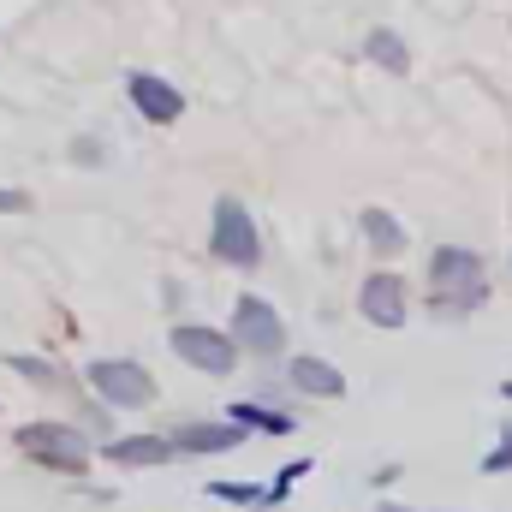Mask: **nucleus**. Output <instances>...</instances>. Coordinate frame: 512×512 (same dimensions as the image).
I'll return each instance as SVG.
<instances>
[{
	"mask_svg": "<svg viewBox=\"0 0 512 512\" xmlns=\"http://www.w3.org/2000/svg\"><path fill=\"white\" fill-rule=\"evenodd\" d=\"M12 447H18L30 465L54 471V477H84V471H90V441H84V429H78V423H60V417L18 423V429H12Z\"/></svg>",
	"mask_w": 512,
	"mask_h": 512,
	"instance_id": "obj_1",
	"label": "nucleus"
},
{
	"mask_svg": "<svg viewBox=\"0 0 512 512\" xmlns=\"http://www.w3.org/2000/svg\"><path fill=\"white\" fill-rule=\"evenodd\" d=\"M209 256H221L227 268H256L262 262V227L239 197H215L209 209Z\"/></svg>",
	"mask_w": 512,
	"mask_h": 512,
	"instance_id": "obj_2",
	"label": "nucleus"
},
{
	"mask_svg": "<svg viewBox=\"0 0 512 512\" xmlns=\"http://www.w3.org/2000/svg\"><path fill=\"white\" fill-rule=\"evenodd\" d=\"M84 382H90V393H96L102 405H114V411H143V405H155V376H149L137 358H90V364H84Z\"/></svg>",
	"mask_w": 512,
	"mask_h": 512,
	"instance_id": "obj_3",
	"label": "nucleus"
},
{
	"mask_svg": "<svg viewBox=\"0 0 512 512\" xmlns=\"http://www.w3.org/2000/svg\"><path fill=\"white\" fill-rule=\"evenodd\" d=\"M167 352L179 358V364H191V370H203V376H233L239 370V340L233 334H221V328H209V322H179L173 334H167Z\"/></svg>",
	"mask_w": 512,
	"mask_h": 512,
	"instance_id": "obj_4",
	"label": "nucleus"
},
{
	"mask_svg": "<svg viewBox=\"0 0 512 512\" xmlns=\"http://www.w3.org/2000/svg\"><path fill=\"white\" fill-rule=\"evenodd\" d=\"M233 340H239V352H251L256 364H274L280 352H286V322H280V310L268 304V298H256L245 292L239 304H233V328H227Z\"/></svg>",
	"mask_w": 512,
	"mask_h": 512,
	"instance_id": "obj_5",
	"label": "nucleus"
},
{
	"mask_svg": "<svg viewBox=\"0 0 512 512\" xmlns=\"http://www.w3.org/2000/svg\"><path fill=\"white\" fill-rule=\"evenodd\" d=\"M358 316L370 322V328H405V316H411V298H405V280L393 274V268H376V274H364V286H358Z\"/></svg>",
	"mask_w": 512,
	"mask_h": 512,
	"instance_id": "obj_6",
	"label": "nucleus"
},
{
	"mask_svg": "<svg viewBox=\"0 0 512 512\" xmlns=\"http://www.w3.org/2000/svg\"><path fill=\"white\" fill-rule=\"evenodd\" d=\"M96 453H102L108 465H120V471H161V465L179 459V441H173V435H114V441H102Z\"/></svg>",
	"mask_w": 512,
	"mask_h": 512,
	"instance_id": "obj_7",
	"label": "nucleus"
},
{
	"mask_svg": "<svg viewBox=\"0 0 512 512\" xmlns=\"http://www.w3.org/2000/svg\"><path fill=\"white\" fill-rule=\"evenodd\" d=\"M126 96H131V108H137L149 126H173V120L185 114L179 84H167V78H155V72H131V78H126Z\"/></svg>",
	"mask_w": 512,
	"mask_h": 512,
	"instance_id": "obj_8",
	"label": "nucleus"
},
{
	"mask_svg": "<svg viewBox=\"0 0 512 512\" xmlns=\"http://www.w3.org/2000/svg\"><path fill=\"white\" fill-rule=\"evenodd\" d=\"M173 441H179V453H239L245 447V429L233 423V417H191V423H179L173 429Z\"/></svg>",
	"mask_w": 512,
	"mask_h": 512,
	"instance_id": "obj_9",
	"label": "nucleus"
},
{
	"mask_svg": "<svg viewBox=\"0 0 512 512\" xmlns=\"http://www.w3.org/2000/svg\"><path fill=\"white\" fill-rule=\"evenodd\" d=\"M429 280H435V292H477L483 286V256L465 251V245H441L429 256Z\"/></svg>",
	"mask_w": 512,
	"mask_h": 512,
	"instance_id": "obj_10",
	"label": "nucleus"
},
{
	"mask_svg": "<svg viewBox=\"0 0 512 512\" xmlns=\"http://www.w3.org/2000/svg\"><path fill=\"white\" fill-rule=\"evenodd\" d=\"M286 382L298 387L304 399H346V376H340L328 358H316V352H298V358L286 364Z\"/></svg>",
	"mask_w": 512,
	"mask_h": 512,
	"instance_id": "obj_11",
	"label": "nucleus"
},
{
	"mask_svg": "<svg viewBox=\"0 0 512 512\" xmlns=\"http://www.w3.org/2000/svg\"><path fill=\"white\" fill-rule=\"evenodd\" d=\"M227 417H233L239 429H256V435H292V411H274V405H262V399H233Z\"/></svg>",
	"mask_w": 512,
	"mask_h": 512,
	"instance_id": "obj_12",
	"label": "nucleus"
},
{
	"mask_svg": "<svg viewBox=\"0 0 512 512\" xmlns=\"http://www.w3.org/2000/svg\"><path fill=\"white\" fill-rule=\"evenodd\" d=\"M358 233H364V245L376 256H399L405 251V227L387 215V209H358Z\"/></svg>",
	"mask_w": 512,
	"mask_h": 512,
	"instance_id": "obj_13",
	"label": "nucleus"
},
{
	"mask_svg": "<svg viewBox=\"0 0 512 512\" xmlns=\"http://www.w3.org/2000/svg\"><path fill=\"white\" fill-rule=\"evenodd\" d=\"M203 495H215V501H227V507H251V512H274V495H268V483H233V477H215Z\"/></svg>",
	"mask_w": 512,
	"mask_h": 512,
	"instance_id": "obj_14",
	"label": "nucleus"
},
{
	"mask_svg": "<svg viewBox=\"0 0 512 512\" xmlns=\"http://www.w3.org/2000/svg\"><path fill=\"white\" fill-rule=\"evenodd\" d=\"M364 54H370V60H376L382 72H405V66H411V48H405V42H399L393 30H370Z\"/></svg>",
	"mask_w": 512,
	"mask_h": 512,
	"instance_id": "obj_15",
	"label": "nucleus"
},
{
	"mask_svg": "<svg viewBox=\"0 0 512 512\" xmlns=\"http://www.w3.org/2000/svg\"><path fill=\"white\" fill-rule=\"evenodd\" d=\"M477 471H483V477H507V471H512V423L495 435V447L477 459Z\"/></svg>",
	"mask_w": 512,
	"mask_h": 512,
	"instance_id": "obj_16",
	"label": "nucleus"
},
{
	"mask_svg": "<svg viewBox=\"0 0 512 512\" xmlns=\"http://www.w3.org/2000/svg\"><path fill=\"white\" fill-rule=\"evenodd\" d=\"M298 477H310V459H292V465H280L274 471V483H268V495H274V512L286 507V495H292V483Z\"/></svg>",
	"mask_w": 512,
	"mask_h": 512,
	"instance_id": "obj_17",
	"label": "nucleus"
},
{
	"mask_svg": "<svg viewBox=\"0 0 512 512\" xmlns=\"http://www.w3.org/2000/svg\"><path fill=\"white\" fill-rule=\"evenodd\" d=\"M12 370H18V376H30V382H54V370H48V364H36V358H12Z\"/></svg>",
	"mask_w": 512,
	"mask_h": 512,
	"instance_id": "obj_18",
	"label": "nucleus"
},
{
	"mask_svg": "<svg viewBox=\"0 0 512 512\" xmlns=\"http://www.w3.org/2000/svg\"><path fill=\"white\" fill-rule=\"evenodd\" d=\"M24 209H30V197L12 191V185H0V215H24Z\"/></svg>",
	"mask_w": 512,
	"mask_h": 512,
	"instance_id": "obj_19",
	"label": "nucleus"
},
{
	"mask_svg": "<svg viewBox=\"0 0 512 512\" xmlns=\"http://www.w3.org/2000/svg\"><path fill=\"white\" fill-rule=\"evenodd\" d=\"M376 512H435V507H405V501H376Z\"/></svg>",
	"mask_w": 512,
	"mask_h": 512,
	"instance_id": "obj_20",
	"label": "nucleus"
}]
</instances>
